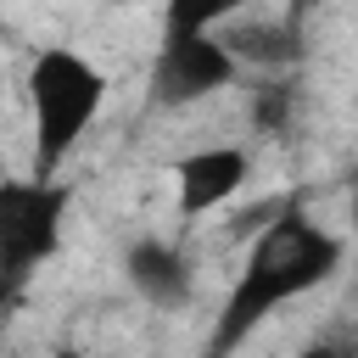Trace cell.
I'll use <instances>...</instances> for the list:
<instances>
[{
	"instance_id": "1",
	"label": "cell",
	"mask_w": 358,
	"mask_h": 358,
	"mask_svg": "<svg viewBox=\"0 0 358 358\" xmlns=\"http://www.w3.org/2000/svg\"><path fill=\"white\" fill-rule=\"evenodd\" d=\"M341 257H347L341 235H330L324 224H313L296 196L280 201L268 213V224L252 235V246H246V257L235 268V285H229V296H224V308L213 319L207 347L213 352H235L241 341H252V330L268 313H280L285 302L330 285L336 268H341Z\"/></svg>"
},
{
	"instance_id": "2",
	"label": "cell",
	"mask_w": 358,
	"mask_h": 358,
	"mask_svg": "<svg viewBox=\"0 0 358 358\" xmlns=\"http://www.w3.org/2000/svg\"><path fill=\"white\" fill-rule=\"evenodd\" d=\"M101 106H106V73L67 45H45L28 62L34 173H62L78 140L90 134V123L101 117Z\"/></svg>"
},
{
	"instance_id": "3",
	"label": "cell",
	"mask_w": 358,
	"mask_h": 358,
	"mask_svg": "<svg viewBox=\"0 0 358 358\" xmlns=\"http://www.w3.org/2000/svg\"><path fill=\"white\" fill-rule=\"evenodd\" d=\"M73 185L56 173L0 179V308H17L28 280L62 252Z\"/></svg>"
},
{
	"instance_id": "4",
	"label": "cell",
	"mask_w": 358,
	"mask_h": 358,
	"mask_svg": "<svg viewBox=\"0 0 358 358\" xmlns=\"http://www.w3.org/2000/svg\"><path fill=\"white\" fill-rule=\"evenodd\" d=\"M241 78V62L229 56V45L218 34H168L162 28V45L151 56V106L162 112H185V106H201L213 101L218 90H229Z\"/></svg>"
},
{
	"instance_id": "5",
	"label": "cell",
	"mask_w": 358,
	"mask_h": 358,
	"mask_svg": "<svg viewBox=\"0 0 358 358\" xmlns=\"http://www.w3.org/2000/svg\"><path fill=\"white\" fill-rule=\"evenodd\" d=\"M252 173V157L241 145H201L190 157L173 162V201H179V218L196 224L207 218L213 207H224Z\"/></svg>"
},
{
	"instance_id": "6",
	"label": "cell",
	"mask_w": 358,
	"mask_h": 358,
	"mask_svg": "<svg viewBox=\"0 0 358 358\" xmlns=\"http://www.w3.org/2000/svg\"><path fill=\"white\" fill-rule=\"evenodd\" d=\"M123 280L151 308H185L196 296V257L168 235H140L123 252Z\"/></svg>"
},
{
	"instance_id": "7",
	"label": "cell",
	"mask_w": 358,
	"mask_h": 358,
	"mask_svg": "<svg viewBox=\"0 0 358 358\" xmlns=\"http://www.w3.org/2000/svg\"><path fill=\"white\" fill-rule=\"evenodd\" d=\"M213 34L229 45V56L241 67H257V73H291L302 62V22L291 11H280V17H241L235 11Z\"/></svg>"
},
{
	"instance_id": "8",
	"label": "cell",
	"mask_w": 358,
	"mask_h": 358,
	"mask_svg": "<svg viewBox=\"0 0 358 358\" xmlns=\"http://www.w3.org/2000/svg\"><path fill=\"white\" fill-rule=\"evenodd\" d=\"M296 106H302V90L291 73H257L252 84V101H246V117L263 140H285L291 123H296Z\"/></svg>"
},
{
	"instance_id": "9",
	"label": "cell",
	"mask_w": 358,
	"mask_h": 358,
	"mask_svg": "<svg viewBox=\"0 0 358 358\" xmlns=\"http://www.w3.org/2000/svg\"><path fill=\"white\" fill-rule=\"evenodd\" d=\"M246 0H162V28L168 34H213L229 22Z\"/></svg>"
},
{
	"instance_id": "10",
	"label": "cell",
	"mask_w": 358,
	"mask_h": 358,
	"mask_svg": "<svg viewBox=\"0 0 358 358\" xmlns=\"http://www.w3.org/2000/svg\"><path fill=\"white\" fill-rule=\"evenodd\" d=\"M319 6H324V0H285V11H291V17H296V22H302V17H308V11H319Z\"/></svg>"
},
{
	"instance_id": "11",
	"label": "cell",
	"mask_w": 358,
	"mask_h": 358,
	"mask_svg": "<svg viewBox=\"0 0 358 358\" xmlns=\"http://www.w3.org/2000/svg\"><path fill=\"white\" fill-rule=\"evenodd\" d=\"M352 246H358V168H352Z\"/></svg>"
}]
</instances>
